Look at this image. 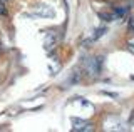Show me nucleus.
<instances>
[{
	"label": "nucleus",
	"mask_w": 134,
	"mask_h": 132,
	"mask_svg": "<svg viewBox=\"0 0 134 132\" xmlns=\"http://www.w3.org/2000/svg\"><path fill=\"white\" fill-rule=\"evenodd\" d=\"M129 25H131V28L134 30V19H131V22H129Z\"/></svg>",
	"instance_id": "obj_5"
},
{
	"label": "nucleus",
	"mask_w": 134,
	"mask_h": 132,
	"mask_svg": "<svg viewBox=\"0 0 134 132\" xmlns=\"http://www.w3.org/2000/svg\"><path fill=\"white\" fill-rule=\"evenodd\" d=\"M34 14L42 15V17H54L55 12H54L52 9H49V7H45V5H37L35 9H34Z\"/></svg>",
	"instance_id": "obj_2"
},
{
	"label": "nucleus",
	"mask_w": 134,
	"mask_h": 132,
	"mask_svg": "<svg viewBox=\"0 0 134 132\" xmlns=\"http://www.w3.org/2000/svg\"><path fill=\"white\" fill-rule=\"evenodd\" d=\"M72 129L74 130H82V132H86V130H92V125L91 124H87V122H84L81 121V119H72Z\"/></svg>",
	"instance_id": "obj_3"
},
{
	"label": "nucleus",
	"mask_w": 134,
	"mask_h": 132,
	"mask_svg": "<svg viewBox=\"0 0 134 132\" xmlns=\"http://www.w3.org/2000/svg\"><path fill=\"white\" fill-rule=\"evenodd\" d=\"M55 42H57L55 34H54V32H50V34L47 35V39H45V47H47V49H52L54 45H55Z\"/></svg>",
	"instance_id": "obj_4"
},
{
	"label": "nucleus",
	"mask_w": 134,
	"mask_h": 132,
	"mask_svg": "<svg viewBox=\"0 0 134 132\" xmlns=\"http://www.w3.org/2000/svg\"><path fill=\"white\" fill-rule=\"evenodd\" d=\"M0 14H5V9H2V5H0Z\"/></svg>",
	"instance_id": "obj_6"
},
{
	"label": "nucleus",
	"mask_w": 134,
	"mask_h": 132,
	"mask_svg": "<svg viewBox=\"0 0 134 132\" xmlns=\"http://www.w3.org/2000/svg\"><path fill=\"white\" fill-rule=\"evenodd\" d=\"M84 67H86V72L92 77H97L100 72V60L94 59V57H89V59L84 60Z\"/></svg>",
	"instance_id": "obj_1"
}]
</instances>
